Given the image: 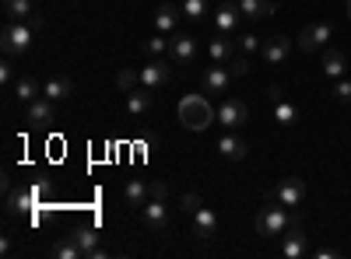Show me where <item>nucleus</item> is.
<instances>
[{"label":"nucleus","mask_w":351,"mask_h":259,"mask_svg":"<svg viewBox=\"0 0 351 259\" xmlns=\"http://www.w3.org/2000/svg\"><path fill=\"white\" fill-rule=\"evenodd\" d=\"M281 238H285V242H281V256H285V259H299V256H306L309 238H306V232H302V224H288V232H285Z\"/></svg>","instance_id":"9"},{"label":"nucleus","mask_w":351,"mask_h":259,"mask_svg":"<svg viewBox=\"0 0 351 259\" xmlns=\"http://www.w3.org/2000/svg\"><path fill=\"white\" fill-rule=\"evenodd\" d=\"M123 196L130 200V204H134V207H144V204H148V200H152V189H148V186H144L141 179H134V182H127V189H123Z\"/></svg>","instance_id":"28"},{"label":"nucleus","mask_w":351,"mask_h":259,"mask_svg":"<svg viewBox=\"0 0 351 259\" xmlns=\"http://www.w3.org/2000/svg\"><path fill=\"white\" fill-rule=\"evenodd\" d=\"M324 74H327L330 81L344 77V53H341V49H327V53H324Z\"/></svg>","instance_id":"24"},{"label":"nucleus","mask_w":351,"mask_h":259,"mask_svg":"<svg viewBox=\"0 0 351 259\" xmlns=\"http://www.w3.org/2000/svg\"><path fill=\"white\" fill-rule=\"evenodd\" d=\"M152 109V88H134L127 92V112L130 116H144Z\"/></svg>","instance_id":"20"},{"label":"nucleus","mask_w":351,"mask_h":259,"mask_svg":"<svg viewBox=\"0 0 351 259\" xmlns=\"http://www.w3.org/2000/svg\"><path fill=\"white\" fill-rule=\"evenodd\" d=\"M200 84H204V95H225V92H228V84H232V70H228V64H215V67H208V70H204V77H200Z\"/></svg>","instance_id":"5"},{"label":"nucleus","mask_w":351,"mask_h":259,"mask_svg":"<svg viewBox=\"0 0 351 259\" xmlns=\"http://www.w3.org/2000/svg\"><path fill=\"white\" fill-rule=\"evenodd\" d=\"M334 98H337V102H351V81H348V77H337Z\"/></svg>","instance_id":"36"},{"label":"nucleus","mask_w":351,"mask_h":259,"mask_svg":"<svg viewBox=\"0 0 351 259\" xmlns=\"http://www.w3.org/2000/svg\"><path fill=\"white\" fill-rule=\"evenodd\" d=\"M141 224L148 228V232H162V228L169 224V207H165V200L152 196L148 204L141 207Z\"/></svg>","instance_id":"6"},{"label":"nucleus","mask_w":351,"mask_h":259,"mask_svg":"<svg viewBox=\"0 0 351 259\" xmlns=\"http://www.w3.org/2000/svg\"><path fill=\"white\" fill-rule=\"evenodd\" d=\"M239 4H232V0H221L218 11H215V28H218V36H236V28H239Z\"/></svg>","instance_id":"8"},{"label":"nucleus","mask_w":351,"mask_h":259,"mask_svg":"<svg viewBox=\"0 0 351 259\" xmlns=\"http://www.w3.org/2000/svg\"><path fill=\"white\" fill-rule=\"evenodd\" d=\"M0 81H4V84H11V81H14V64H11V60L0 64Z\"/></svg>","instance_id":"37"},{"label":"nucleus","mask_w":351,"mask_h":259,"mask_svg":"<svg viewBox=\"0 0 351 259\" xmlns=\"http://www.w3.org/2000/svg\"><path fill=\"white\" fill-rule=\"evenodd\" d=\"M232 4H236V0H232Z\"/></svg>","instance_id":"41"},{"label":"nucleus","mask_w":351,"mask_h":259,"mask_svg":"<svg viewBox=\"0 0 351 259\" xmlns=\"http://www.w3.org/2000/svg\"><path fill=\"white\" fill-rule=\"evenodd\" d=\"M32 39H36V25L32 21H11L4 28V39H0V46H4L8 56H21L32 49Z\"/></svg>","instance_id":"2"},{"label":"nucleus","mask_w":351,"mask_h":259,"mask_svg":"<svg viewBox=\"0 0 351 259\" xmlns=\"http://www.w3.org/2000/svg\"><path fill=\"white\" fill-rule=\"evenodd\" d=\"M288 53H291V39L288 36H274V39L263 42V60L267 64H285Z\"/></svg>","instance_id":"15"},{"label":"nucleus","mask_w":351,"mask_h":259,"mask_svg":"<svg viewBox=\"0 0 351 259\" xmlns=\"http://www.w3.org/2000/svg\"><path fill=\"white\" fill-rule=\"evenodd\" d=\"M236 4H239V11H243L246 18H267V14L278 11L274 0H236Z\"/></svg>","instance_id":"21"},{"label":"nucleus","mask_w":351,"mask_h":259,"mask_svg":"<svg viewBox=\"0 0 351 259\" xmlns=\"http://www.w3.org/2000/svg\"><path fill=\"white\" fill-rule=\"evenodd\" d=\"M288 224H291L288 207H285V204H278V207H274V200H271V207H263V210L256 214V232H260L263 238L285 235V232H288Z\"/></svg>","instance_id":"3"},{"label":"nucleus","mask_w":351,"mask_h":259,"mask_svg":"<svg viewBox=\"0 0 351 259\" xmlns=\"http://www.w3.org/2000/svg\"><path fill=\"white\" fill-rule=\"evenodd\" d=\"M232 49H236V46H232L228 36H218V39L208 42V53H211V60H215V64H228V60H232Z\"/></svg>","instance_id":"23"},{"label":"nucleus","mask_w":351,"mask_h":259,"mask_svg":"<svg viewBox=\"0 0 351 259\" xmlns=\"http://www.w3.org/2000/svg\"><path fill=\"white\" fill-rule=\"evenodd\" d=\"M246 120H250L246 102H239V98H225V102L218 105V123H221V126L239 130V126H246Z\"/></svg>","instance_id":"4"},{"label":"nucleus","mask_w":351,"mask_h":259,"mask_svg":"<svg viewBox=\"0 0 351 259\" xmlns=\"http://www.w3.org/2000/svg\"><path fill=\"white\" fill-rule=\"evenodd\" d=\"M215 105L204 98V95H183L180 98V123L186 126V130H193V133H204L211 123H215Z\"/></svg>","instance_id":"1"},{"label":"nucleus","mask_w":351,"mask_h":259,"mask_svg":"<svg viewBox=\"0 0 351 259\" xmlns=\"http://www.w3.org/2000/svg\"><path fill=\"white\" fill-rule=\"evenodd\" d=\"M148 189H152V196H158V200H165V196H169V186H165L162 179H158V182H152Z\"/></svg>","instance_id":"38"},{"label":"nucleus","mask_w":351,"mask_h":259,"mask_svg":"<svg viewBox=\"0 0 351 259\" xmlns=\"http://www.w3.org/2000/svg\"><path fill=\"white\" fill-rule=\"evenodd\" d=\"M218 151H221L228 161H243V158L250 154V144H246L243 137H236V133H225V137L218 140Z\"/></svg>","instance_id":"14"},{"label":"nucleus","mask_w":351,"mask_h":259,"mask_svg":"<svg viewBox=\"0 0 351 259\" xmlns=\"http://www.w3.org/2000/svg\"><path fill=\"white\" fill-rule=\"evenodd\" d=\"M348 18H351V0H348Z\"/></svg>","instance_id":"40"},{"label":"nucleus","mask_w":351,"mask_h":259,"mask_svg":"<svg viewBox=\"0 0 351 259\" xmlns=\"http://www.w3.org/2000/svg\"><path fill=\"white\" fill-rule=\"evenodd\" d=\"M169 53H172V60L176 64H193V56H197V42L183 32H172L169 39Z\"/></svg>","instance_id":"12"},{"label":"nucleus","mask_w":351,"mask_h":259,"mask_svg":"<svg viewBox=\"0 0 351 259\" xmlns=\"http://www.w3.org/2000/svg\"><path fill=\"white\" fill-rule=\"evenodd\" d=\"M274 120H278L281 126H295V120H299V109L291 105V102H285V98H274Z\"/></svg>","instance_id":"27"},{"label":"nucleus","mask_w":351,"mask_h":259,"mask_svg":"<svg viewBox=\"0 0 351 259\" xmlns=\"http://www.w3.org/2000/svg\"><path fill=\"white\" fill-rule=\"evenodd\" d=\"M4 14H8V21H32L36 18L32 0H4Z\"/></svg>","instance_id":"22"},{"label":"nucleus","mask_w":351,"mask_h":259,"mask_svg":"<svg viewBox=\"0 0 351 259\" xmlns=\"http://www.w3.org/2000/svg\"><path fill=\"white\" fill-rule=\"evenodd\" d=\"M330 21H316V25H309L306 32H302V39H299V46H302V53H316L319 46H324L327 39H330Z\"/></svg>","instance_id":"11"},{"label":"nucleus","mask_w":351,"mask_h":259,"mask_svg":"<svg viewBox=\"0 0 351 259\" xmlns=\"http://www.w3.org/2000/svg\"><path fill=\"white\" fill-rule=\"evenodd\" d=\"M39 196H43V189H14L8 196V214H28V210H36Z\"/></svg>","instance_id":"13"},{"label":"nucleus","mask_w":351,"mask_h":259,"mask_svg":"<svg viewBox=\"0 0 351 259\" xmlns=\"http://www.w3.org/2000/svg\"><path fill=\"white\" fill-rule=\"evenodd\" d=\"M256 49H263L256 36H239V53H243V56H250V53H256Z\"/></svg>","instance_id":"35"},{"label":"nucleus","mask_w":351,"mask_h":259,"mask_svg":"<svg viewBox=\"0 0 351 259\" xmlns=\"http://www.w3.org/2000/svg\"><path fill=\"white\" fill-rule=\"evenodd\" d=\"M215 232H218V214L208 210V207H200V210L193 214V235H197V238H211Z\"/></svg>","instance_id":"17"},{"label":"nucleus","mask_w":351,"mask_h":259,"mask_svg":"<svg viewBox=\"0 0 351 259\" xmlns=\"http://www.w3.org/2000/svg\"><path fill=\"white\" fill-rule=\"evenodd\" d=\"M39 92H43V88H39L32 77H18V81H14V98H18V102H36Z\"/></svg>","instance_id":"26"},{"label":"nucleus","mask_w":351,"mask_h":259,"mask_svg":"<svg viewBox=\"0 0 351 259\" xmlns=\"http://www.w3.org/2000/svg\"><path fill=\"white\" fill-rule=\"evenodd\" d=\"M141 88H162V84L169 81V67H165V60H158V56H155V60H148V64H144L141 70Z\"/></svg>","instance_id":"10"},{"label":"nucleus","mask_w":351,"mask_h":259,"mask_svg":"<svg viewBox=\"0 0 351 259\" xmlns=\"http://www.w3.org/2000/svg\"><path fill=\"white\" fill-rule=\"evenodd\" d=\"M183 14L186 18H204V14H208V0H183Z\"/></svg>","instance_id":"30"},{"label":"nucleus","mask_w":351,"mask_h":259,"mask_svg":"<svg viewBox=\"0 0 351 259\" xmlns=\"http://www.w3.org/2000/svg\"><path fill=\"white\" fill-rule=\"evenodd\" d=\"M144 49H148V56H165V49H169V39L158 32V36H152L148 42H144Z\"/></svg>","instance_id":"31"},{"label":"nucleus","mask_w":351,"mask_h":259,"mask_svg":"<svg viewBox=\"0 0 351 259\" xmlns=\"http://www.w3.org/2000/svg\"><path fill=\"white\" fill-rule=\"evenodd\" d=\"M316 256H319V259H334V256H341V252H337V249H319Z\"/></svg>","instance_id":"39"},{"label":"nucleus","mask_w":351,"mask_h":259,"mask_svg":"<svg viewBox=\"0 0 351 259\" xmlns=\"http://www.w3.org/2000/svg\"><path fill=\"white\" fill-rule=\"evenodd\" d=\"M43 95H46L49 102L71 98V95H74V81H71V77H49V81L43 84Z\"/></svg>","instance_id":"18"},{"label":"nucleus","mask_w":351,"mask_h":259,"mask_svg":"<svg viewBox=\"0 0 351 259\" xmlns=\"http://www.w3.org/2000/svg\"><path fill=\"white\" fill-rule=\"evenodd\" d=\"M81 256H84V249H81V242L74 235H67L64 242L53 245V259H81Z\"/></svg>","instance_id":"25"},{"label":"nucleus","mask_w":351,"mask_h":259,"mask_svg":"<svg viewBox=\"0 0 351 259\" xmlns=\"http://www.w3.org/2000/svg\"><path fill=\"white\" fill-rule=\"evenodd\" d=\"M28 123H32V126H49L53 123V102L49 98L28 102Z\"/></svg>","instance_id":"19"},{"label":"nucleus","mask_w":351,"mask_h":259,"mask_svg":"<svg viewBox=\"0 0 351 259\" xmlns=\"http://www.w3.org/2000/svg\"><path fill=\"white\" fill-rule=\"evenodd\" d=\"M180 14H183V8L162 4V8L155 11V28H158L162 36H172V32H176V25H180Z\"/></svg>","instance_id":"16"},{"label":"nucleus","mask_w":351,"mask_h":259,"mask_svg":"<svg viewBox=\"0 0 351 259\" xmlns=\"http://www.w3.org/2000/svg\"><path fill=\"white\" fill-rule=\"evenodd\" d=\"M180 207H183V214H197L204 204H200V193H183L180 196Z\"/></svg>","instance_id":"33"},{"label":"nucleus","mask_w":351,"mask_h":259,"mask_svg":"<svg viewBox=\"0 0 351 259\" xmlns=\"http://www.w3.org/2000/svg\"><path fill=\"white\" fill-rule=\"evenodd\" d=\"M137 81H141V74H134V70H120V74H116V84H120L123 92H134Z\"/></svg>","instance_id":"34"},{"label":"nucleus","mask_w":351,"mask_h":259,"mask_svg":"<svg viewBox=\"0 0 351 259\" xmlns=\"http://www.w3.org/2000/svg\"><path fill=\"white\" fill-rule=\"evenodd\" d=\"M302 196H306V182L291 176V179H285L267 200H274V204H285V207H299V204H302Z\"/></svg>","instance_id":"7"},{"label":"nucleus","mask_w":351,"mask_h":259,"mask_svg":"<svg viewBox=\"0 0 351 259\" xmlns=\"http://www.w3.org/2000/svg\"><path fill=\"white\" fill-rule=\"evenodd\" d=\"M77 242H81V249H84V256L88 252H92V249H99V232H95V228L92 224H81V228H74V232H71Z\"/></svg>","instance_id":"29"},{"label":"nucleus","mask_w":351,"mask_h":259,"mask_svg":"<svg viewBox=\"0 0 351 259\" xmlns=\"http://www.w3.org/2000/svg\"><path fill=\"white\" fill-rule=\"evenodd\" d=\"M228 70H232V77H246L250 74V56H232Z\"/></svg>","instance_id":"32"}]
</instances>
